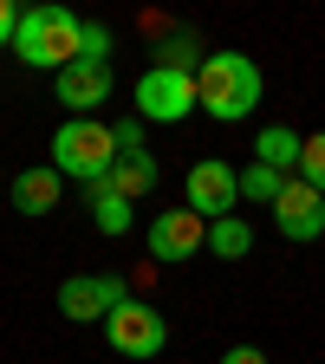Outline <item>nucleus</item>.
Instances as JSON below:
<instances>
[{
	"label": "nucleus",
	"instance_id": "nucleus-8",
	"mask_svg": "<svg viewBox=\"0 0 325 364\" xmlns=\"http://www.w3.org/2000/svg\"><path fill=\"white\" fill-rule=\"evenodd\" d=\"M202 247H208V221L196 208H163L150 221V254L156 260H196Z\"/></svg>",
	"mask_w": 325,
	"mask_h": 364
},
{
	"label": "nucleus",
	"instance_id": "nucleus-18",
	"mask_svg": "<svg viewBox=\"0 0 325 364\" xmlns=\"http://www.w3.org/2000/svg\"><path fill=\"white\" fill-rule=\"evenodd\" d=\"M299 182H312V189L325 196V130L306 136V156H299Z\"/></svg>",
	"mask_w": 325,
	"mask_h": 364
},
{
	"label": "nucleus",
	"instance_id": "nucleus-15",
	"mask_svg": "<svg viewBox=\"0 0 325 364\" xmlns=\"http://www.w3.org/2000/svg\"><path fill=\"white\" fill-rule=\"evenodd\" d=\"M85 196H91V221H98L105 235H124V228H130V202L111 189V182H91Z\"/></svg>",
	"mask_w": 325,
	"mask_h": 364
},
{
	"label": "nucleus",
	"instance_id": "nucleus-6",
	"mask_svg": "<svg viewBox=\"0 0 325 364\" xmlns=\"http://www.w3.org/2000/svg\"><path fill=\"white\" fill-rule=\"evenodd\" d=\"M124 280L117 273H72V280L59 287V312L72 318V326H91V318H111L124 306Z\"/></svg>",
	"mask_w": 325,
	"mask_h": 364
},
{
	"label": "nucleus",
	"instance_id": "nucleus-21",
	"mask_svg": "<svg viewBox=\"0 0 325 364\" xmlns=\"http://www.w3.org/2000/svg\"><path fill=\"white\" fill-rule=\"evenodd\" d=\"M14 33H20V7H14V0H0V46H14Z\"/></svg>",
	"mask_w": 325,
	"mask_h": 364
},
{
	"label": "nucleus",
	"instance_id": "nucleus-12",
	"mask_svg": "<svg viewBox=\"0 0 325 364\" xmlns=\"http://www.w3.org/2000/svg\"><path fill=\"white\" fill-rule=\"evenodd\" d=\"M299 156H306V136L287 130V124H267V130L254 136V163L280 169V176H299Z\"/></svg>",
	"mask_w": 325,
	"mask_h": 364
},
{
	"label": "nucleus",
	"instance_id": "nucleus-1",
	"mask_svg": "<svg viewBox=\"0 0 325 364\" xmlns=\"http://www.w3.org/2000/svg\"><path fill=\"white\" fill-rule=\"evenodd\" d=\"M14 53H20V65L59 78L85 53V20L72 7H53V0H46V7H26L20 14V33H14Z\"/></svg>",
	"mask_w": 325,
	"mask_h": 364
},
{
	"label": "nucleus",
	"instance_id": "nucleus-9",
	"mask_svg": "<svg viewBox=\"0 0 325 364\" xmlns=\"http://www.w3.org/2000/svg\"><path fill=\"white\" fill-rule=\"evenodd\" d=\"M273 228H280L287 241H319L325 235V196L312 189V182H287L280 189V202H273Z\"/></svg>",
	"mask_w": 325,
	"mask_h": 364
},
{
	"label": "nucleus",
	"instance_id": "nucleus-2",
	"mask_svg": "<svg viewBox=\"0 0 325 364\" xmlns=\"http://www.w3.org/2000/svg\"><path fill=\"white\" fill-rule=\"evenodd\" d=\"M196 91H202V111L221 124H241L260 105V65L247 53H202L196 65Z\"/></svg>",
	"mask_w": 325,
	"mask_h": 364
},
{
	"label": "nucleus",
	"instance_id": "nucleus-5",
	"mask_svg": "<svg viewBox=\"0 0 325 364\" xmlns=\"http://www.w3.org/2000/svg\"><path fill=\"white\" fill-rule=\"evenodd\" d=\"M105 338H111L117 358H156V351L169 345V326H163V312H156V306L124 299V306L105 318Z\"/></svg>",
	"mask_w": 325,
	"mask_h": 364
},
{
	"label": "nucleus",
	"instance_id": "nucleus-20",
	"mask_svg": "<svg viewBox=\"0 0 325 364\" xmlns=\"http://www.w3.org/2000/svg\"><path fill=\"white\" fill-rule=\"evenodd\" d=\"M221 364H267V351H260V345H228Z\"/></svg>",
	"mask_w": 325,
	"mask_h": 364
},
{
	"label": "nucleus",
	"instance_id": "nucleus-19",
	"mask_svg": "<svg viewBox=\"0 0 325 364\" xmlns=\"http://www.w3.org/2000/svg\"><path fill=\"white\" fill-rule=\"evenodd\" d=\"M111 136H117V156H130V150H144V117H124V124H111Z\"/></svg>",
	"mask_w": 325,
	"mask_h": 364
},
{
	"label": "nucleus",
	"instance_id": "nucleus-13",
	"mask_svg": "<svg viewBox=\"0 0 325 364\" xmlns=\"http://www.w3.org/2000/svg\"><path fill=\"white\" fill-rule=\"evenodd\" d=\"M156 176H163V169H156L150 150H130V156H117V169H111L105 182H111L124 202H137V196H150V189H156Z\"/></svg>",
	"mask_w": 325,
	"mask_h": 364
},
{
	"label": "nucleus",
	"instance_id": "nucleus-14",
	"mask_svg": "<svg viewBox=\"0 0 325 364\" xmlns=\"http://www.w3.org/2000/svg\"><path fill=\"white\" fill-rule=\"evenodd\" d=\"M208 254H215V260H241V254H254V228H247L241 215L208 221Z\"/></svg>",
	"mask_w": 325,
	"mask_h": 364
},
{
	"label": "nucleus",
	"instance_id": "nucleus-10",
	"mask_svg": "<svg viewBox=\"0 0 325 364\" xmlns=\"http://www.w3.org/2000/svg\"><path fill=\"white\" fill-rule=\"evenodd\" d=\"M111 98V65H65L59 72V105H72V117H91V111H98Z\"/></svg>",
	"mask_w": 325,
	"mask_h": 364
},
{
	"label": "nucleus",
	"instance_id": "nucleus-4",
	"mask_svg": "<svg viewBox=\"0 0 325 364\" xmlns=\"http://www.w3.org/2000/svg\"><path fill=\"white\" fill-rule=\"evenodd\" d=\"M130 105L144 124H182L189 111H202V91H196V72H176V65H150L137 78Z\"/></svg>",
	"mask_w": 325,
	"mask_h": 364
},
{
	"label": "nucleus",
	"instance_id": "nucleus-7",
	"mask_svg": "<svg viewBox=\"0 0 325 364\" xmlns=\"http://www.w3.org/2000/svg\"><path fill=\"white\" fill-rule=\"evenodd\" d=\"M235 202H241V176H235V163L202 156V163L189 169V208H196L202 221H228V215H235Z\"/></svg>",
	"mask_w": 325,
	"mask_h": 364
},
{
	"label": "nucleus",
	"instance_id": "nucleus-17",
	"mask_svg": "<svg viewBox=\"0 0 325 364\" xmlns=\"http://www.w3.org/2000/svg\"><path fill=\"white\" fill-rule=\"evenodd\" d=\"M189 59H196V33L182 26V33H169L163 46H156V65H176V72H189ZM202 65V59H196Z\"/></svg>",
	"mask_w": 325,
	"mask_h": 364
},
{
	"label": "nucleus",
	"instance_id": "nucleus-11",
	"mask_svg": "<svg viewBox=\"0 0 325 364\" xmlns=\"http://www.w3.org/2000/svg\"><path fill=\"white\" fill-rule=\"evenodd\" d=\"M59 196H65V176H59L53 163H33V169H20V176H14V208H20V215H33V221H39V215H53V208H59Z\"/></svg>",
	"mask_w": 325,
	"mask_h": 364
},
{
	"label": "nucleus",
	"instance_id": "nucleus-3",
	"mask_svg": "<svg viewBox=\"0 0 325 364\" xmlns=\"http://www.w3.org/2000/svg\"><path fill=\"white\" fill-rule=\"evenodd\" d=\"M53 169L59 176H78L85 189H91V182H105L117 169V136H111V124H98V117H65L53 130Z\"/></svg>",
	"mask_w": 325,
	"mask_h": 364
},
{
	"label": "nucleus",
	"instance_id": "nucleus-16",
	"mask_svg": "<svg viewBox=\"0 0 325 364\" xmlns=\"http://www.w3.org/2000/svg\"><path fill=\"white\" fill-rule=\"evenodd\" d=\"M287 182H293V176L267 169V163H247V169H241V202H267V208H273V202H280V189H287Z\"/></svg>",
	"mask_w": 325,
	"mask_h": 364
}]
</instances>
